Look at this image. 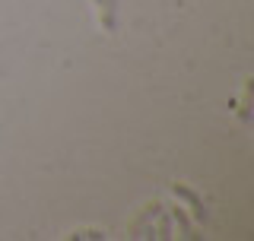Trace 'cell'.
Returning a JSON list of instances; mask_svg holds the SVG:
<instances>
[{"mask_svg": "<svg viewBox=\"0 0 254 241\" xmlns=\"http://www.w3.org/2000/svg\"><path fill=\"white\" fill-rule=\"evenodd\" d=\"M156 219H159V226H156V238L169 241V238H172V216H169V213L162 210V213L156 216Z\"/></svg>", "mask_w": 254, "mask_h": 241, "instance_id": "cell-5", "label": "cell"}, {"mask_svg": "<svg viewBox=\"0 0 254 241\" xmlns=\"http://www.w3.org/2000/svg\"><path fill=\"white\" fill-rule=\"evenodd\" d=\"M172 194L178 197V200H185V203L190 206V213H194V219H197V222H203V226H206V222H210V213H206L203 200L197 197V194H194V190H190V187H185V184H175V187H172Z\"/></svg>", "mask_w": 254, "mask_h": 241, "instance_id": "cell-1", "label": "cell"}, {"mask_svg": "<svg viewBox=\"0 0 254 241\" xmlns=\"http://www.w3.org/2000/svg\"><path fill=\"white\" fill-rule=\"evenodd\" d=\"M102 6V29L111 32L115 29V16H118V0H99Z\"/></svg>", "mask_w": 254, "mask_h": 241, "instance_id": "cell-3", "label": "cell"}, {"mask_svg": "<svg viewBox=\"0 0 254 241\" xmlns=\"http://www.w3.org/2000/svg\"><path fill=\"white\" fill-rule=\"evenodd\" d=\"M95 3H99V0H95Z\"/></svg>", "mask_w": 254, "mask_h": 241, "instance_id": "cell-7", "label": "cell"}, {"mask_svg": "<svg viewBox=\"0 0 254 241\" xmlns=\"http://www.w3.org/2000/svg\"><path fill=\"white\" fill-rule=\"evenodd\" d=\"M73 238H105V235H102V232H95V229H92V232H76Z\"/></svg>", "mask_w": 254, "mask_h": 241, "instance_id": "cell-6", "label": "cell"}, {"mask_svg": "<svg viewBox=\"0 0 254 241\" xmlns=\"http://www.w3.org/2000/svg\"><path fill=\"white\" fill-rule=\"evenodd\" d=\"M169 216H172V219H175V222H178V232H181V235H185V238H200V235H197V229H194V226H190V219H188V213H185V210H181V206H178V210H172Z\"/></svg>", "mask_w": 254, "mask_h": 241, "instance_id": "cell-2", "label": "cell"}, {"mask_svg": "<svg viewBox=\"0 0 254 241\" xmlns=\"http://www.w3.org/2000/svg\"><path fill=\"white\" fill-rule=\"evenodd\" d=\"M162 210H165V206H162V203H153V206H146V213H143V216H140V219H137V222H133V229H130V238H137V232H140L143 226H146V222H153V219H156V216H159V213H162Z\"/></svg>", "mask_w": 254, "mask_h": 241, "instance_id": "cell-4", "label": "cell"}]
</instances>
